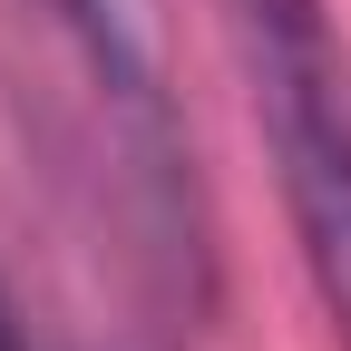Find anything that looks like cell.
I'll return each instance as SVG.
<instances>
[{
	"instance_id": "6da1fadb",
	"label": "cell",
	"mask_w": 351,
	"mask_h": 351,
	"mask_svg": "<svg viewBox=\"0 0 351 351\" xmlns=\"http://www.w3.org/2000/svg\"><path fill=\"white\" fill-rule=\"evenodd\" d=\"M244 69L254 127L274 147L293 254L313 274L332 341L351 351V49L322 0H215Z\"/></svg>"
},
{
	"instance_id": "7a4b0ae2",
	"label": "cell",
	"mask_w": 351,
	"mask_h": 351,
	"mask_svg": "<svg viewBox=\"0 0 351 351\" xmlns=\"http://www.w3.org/2000/svg\"><path fill=\"white\" fill-rule=\"evenodd\" d=\"M0 351H29V341H20V322H10V293H0Z\"/></svg>"
}]
</instances>
